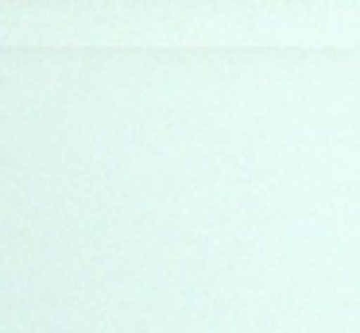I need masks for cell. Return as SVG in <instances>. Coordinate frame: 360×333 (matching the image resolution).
<instances>
[]
</instances>
